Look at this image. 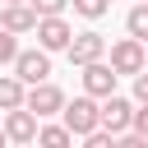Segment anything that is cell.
Returning <instances> with one entry per match:
<instances>
[{
	"label": "cell",
	"instance_id": "2",
	"mask_svg": "<svg viewBox=\"0 0 148 148\" xmlns=\"http://www.w3.org/2000/svg\"><path fill=\"white\" fill-rule=\"evenodd\" d=\"M106 60H111V69H116V74H130V79H134V74L148 65V42H139V37H130V32H125L116 46H106Z\"/></svg>",
	"mask_w": 148,
	"mask_h": 148
},
{
	"label": "cell",
	"instance_id": "8",
	"mask_svg": "<svg viewBox=\"0 0 148 148\" xmlns=\"http://www.w3.org/2000/svg\"><path fill=\"white\" fill-rule=\"evenodd\" d=\"M116 69H111V60L102 56V60H92V65H83V92H92V97H111L116 92Z\"/></svg>",
	"mask_w": 148,
	"mask_h": 148
},
{
	"label": "cell",
	"instance_id": "10",
	"mask_svg": "<svg viewBox=\"0 0 148 148\" xmlns=\"http://www.w3.org/2000/svg\"><path fill=\"white\" fill-rule=\"evenodd\" d=\"M0 28H9V32H37V9L28 5V0H18V5H0Z\"/></svg>",
	"mask_w": 148,
	"mask_h": 148
},
{
	"label": "cell",
	"instance_id": "6",
	"mask_svg": "<svg viewBox=\"0 0 148 148\" xmlns=\"http://www.w3.org/2000/svg\"><path fill=\"white\" fill-rule=\"evenodd\" d=\"M74 42V28L65 23V14H46V18H37V46H46V51H65Z\"/></svg>",
	"mask_w": 148,
	"mask_h": 148
},
{
	"label": "cell",
	"instance_id": "15",
	"mask_svg": "<svg viewBox=\"0 0 148 148\" xmlns=\"http://www.w3.org/2000/svg\"><path fill=\"white\" fill-rule=\"evenodd\" d=\"M14 56H18V32L0 28V65H14Z\"/></svg>",
	"mask_w": 148,
	"mask_h": 148
},
{
	"label": "cell",
	"instance_id": "21",
	"mask_svg": "<svg viewBox=\"0 0 148 148\" xmlns=\"http://www.w3.org/2000/svg\"><path fill=\"white\" fill-rule=\"evenodd\" d=\"M143 69H148V65H143Z\"/></svg>",
	"mask_w": 148,
	"mask_h": 148
},
{
	"label": "cell",
	"instance_id": "13",
	"mask_svg": "<svg viewBox=\"0 0 148 148\" xmlns=\"http://www.w3.org/2000/svg\"><path fill=\"white\" fill-rule=\"evenodd\" d=\"M37 143L65 148V143H74V130H69V125H42V130H37Z\"/></svg>",
	"mask_w": 148,
	"mask_h": 148
},
{
	"label": "cell",
	"instance_id": "11",
	"mask_svg": "<svg viewBox=\"0 0 148 148\" xmlns=\"http://www.w3.org/2000/svg\"><path fill=\"white\" fill-rule=\"evenodd\" d=\"M23 97H28V83H23L18 74H0V111L23 106Z\"/></svg>",
	"mask_w": 148,
	"mask_h": 148
},
{
	"label": "cell",
	"instance_id": "17",
	"mask_svg": "<svg viewBox=\"0 0 148 148\" xmlns=\"http://www.w3.org/2000/svg\"><path fill=\"white\" fill-rule=\"evenodd\" d=\"M130 130L148 139V102H134V120H130Z\"/></svg>",
	"mask_w": 148,
	"mask_h": 148
},
{
	"label": "cell",
	"instance_id": "4",
	"mask_svg": "<svg viewBox=\"0 0 148 148\" xmlns=\"http://www.w3.org/2000/svg\"><path fill=\"white\" fill-rule=\"evenodd\" d=\"M9 69L32 88V83H42V79L51 74V51H46V46H37V51H23V46H18V56H14V65H9Z\"/></svg>",
	"mask_w": 148,
	"mask_h": 148
},
{
	"label": "cell",
	"instance_id": "16",
	"mask_svg": "<svg viewBox=\"0 0 148 148\" xmlns=\"http://www.w3.org/2000/svg\"><path fill=\"white\" fill-rule=\"evenodd\" d=\"M32 9H37V18H46V14H65L69 9V0H28Z\"/></svg>",
	"mask_w": 148,
	"mask_h": 148
},
{
	"label": "cell",
	"instance_id": "5",
	"mask_svg": "<svg viewBox=\"0 0 148 148\" xmlns=\"http://www.w3.org/2000/svg\"><path fill=\"white\" fill-rule=\"evenodd\" d=\"M23 106H28L32 116H42V120H46V116H60V106H65V92H60L51 79H42V83H32V88H28Z\"/></svg>",
	"mask_w": 148,
	"mask_h": 148
},
{
	"label": "cell",
	"instance_id": "12",
	"mask_svg": "<svg viewBox=\"0 0 148 148\" xmlns=\"http://www.w3.org/2000/svg\"><path fill=\"white\" fill-rule=\"evenodd\" d=\"M125 32L139 37V42H148V0H134V9L125 14Z\"/></svg>",
	"mask_w": 148,
	"mask_h": 148
},
{
	"label": "cell",
	"instance_id": "7",
	"mask_svg": "<svg viewBox=\"0 0 148 148\" xmlns=\"http://www.w3.org/2000/svg\"><path fill=\"white\" fill-rule=\"evenodd\" d=\"M37 130H42V116H32L28 106L5 111V134H9V143H37Z\"/></svg>",
	"mask_w": 148,
	"mask_h": 148
},
{
	"label": "cell",
	"instance_id": "3",
	"mask_svg": "<svg viewBox=\"0 0 148 148\" xmlns=\"http://www.w3.org/2000/svg\"><path fill=\"white\" fill-rule=\"evenodd\" d=\"M65 56H69V65H74V69H83V65H92V60H102V56H106V37H102V32H92V28H88V32H74V42L65 46Z\"/></svg>",
	"mask_w": 148,
	"mask_h": 148
},
{
	"label": "cell",
	"instance_id": "19",
	"mask_svg": "<svg viewBox=\"0 0 148 148\" xmlns=\"http://www.w3.org/2000/svg\"><path fill=\"white\" fill-rule=\"evenodd\" d=\"M5 143H9V134H5V125H0V148H5Z\"/></svg>",
	"mask_w": 148,
	"mask_h": 148
},
{
	"label": "cell",
	"instance_id": "14",
	"mask_svg": "<svg viewBox=\"0 0 148 148\" xmlns=\"http://www.w3.org/2000/svg\"><path fill=\"white\" fill-rule=\"evenodd\" d=\"M69 5H74L79 18H102V14L111 9V0H69Z\"/></svg>",
	"mask_w": 148,
	"mask_h": 148
},
{
	"label": "cell",
	"instance_id": "1",
	"mask_svg": "<svg viewBox=\"0 0 148 148\" xmlns=\"http://www.w3.org/2000/svg\"><path fill=\"white\" fill-rule=\"evenodd\" d=\"M60 116H65V125L74 130V139H83V134H92V130L102 125V97L79 92L74 102H65V106H60Z\"/></svg>",
	"mask_w": 148,
	"mask_h": 148
},
{
	"label": "cell",
	"instance_id": "20",
	"mask_svg": "<svg viewBox=\"0 0 148 148\" xmlns=\"http://www.w3.org/2000/svg\"><path fill=\"white\" fill-rule=\"evenodd\" d=\"M0 5H18V0H0Z\"/></svg>",
	"mask_w": 148,
	"mask_h": 148
},
{
	"label": "cell",
	"instance_id": "18",
	"mask_svg": "<svg viewBox=\"0 0 148 148\" xmlns=\"http://www.w3.org/2000/svg\"><path fill=\"white\" fill-rule=\"evenodd\" d=\"M134 102H148V69L134 74Z\"/></svg>",
	"mask_w": 148,
	"mask_h": 148
},
{
	"label": "cell",
	"instance_id": "9",
	"mask_svg": "<svg viewBox=\"0 0 148 148\" xmlns=\"http://www.w3.org/2000/svg\"><path fill=\"white\" fill-rule=\"evenodd\" d=\"M130 120H134V102H130V97H120V92L102 97V130L125 134V130H130Z\"/></svg>",
	"mask_w": 148,
	"mask_h": 148
}]
</instances>
